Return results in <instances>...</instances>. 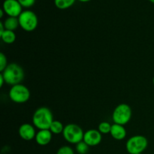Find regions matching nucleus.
<instances>
[{
	"label": "nucleus",
	"mask_w": 154,
	"mask_h": 154,
	"mask_svg": "<svg viewBox=\"0 0 154 154\" xmlns=\"http://www.w3.org/2000/svg\"><path fill=\"white\" fill-rule=\"evenodd\" d=\"M132 110L129 105L122 103L114 108L112 113V120L114 123L120 125L127 124L132 119Z\"/></svg>",
	"instance_id": "423d86ee"
},
{
	"label": "nucleus",
	"mask_w": 154,
	"mask_h": 154,
	"mask_svg": "<svg viewBox=\"0 0 154 154\" xmlns=\"http://www.w3.org/2000/svg\"><path fill=\"white\" fill-rule=\"evenodd\" d=\"M4 13H5V11H3V9L2 8L0 9V18H2L3 15H4Z\"/></svg>",
	"instance_id": "5701e85b"
},
{
	"label": "nucleus",
	"mask_w": 154,
	"mask_h": 154,
	"mask_svg": "<svg viewBox=\"0 0 154 154\" xmlns=\"http://www.w3.org/2000/svg\"><path fill=\"white\" fill-rule=\"evenodd\" d=\"M111 126L112 125L110 123L107 121H102L101 122L98 126V130L100 132L101 134L102 135H107V134H110L111 129Z\"/></svg>",
	"instance_id": "f3484780"
},
{
	"label": "nucleus",
	"mask_w": 154,
	"mask_h": 154,
	"mask_svg": "<svg viewBox=\"0 0 154 154\" xmlns=\"http://www.w3.org/2000/svg\"><path fill=\"white\" fill-rule=\"evenodd\" d=\"M3 23L5 29L14 32L20 26L18 17H8L4 20Z\"/></svg>",
	"instance_id": "ddd939ff"
},
{
	"label": "nucleus",
	"mask_w": 154,
	"mask_h": 154,
	"mask_svg": "<svg viewBox=\"0 0 154 154\" xmlns=\"http://www.w3.org/2000/svg\"><path fill=\"white\" fill-rule=\"evenodd\" d=\"M75 148H76V151L79 154H87L89 151L90 146L86 144L84 141H82L76 144Z\"/></svg>",
	"instance_id": "a211bd4d"
},
{
	"label": "nucleus",
	"mask_w": 154,
	"mask_h": 154,
	"mask_svg": "<svg viewBox=\"0 0 154 154\" xmlns=\"http://www.w3.org/2000/svg\"><path fill=\"white\" fill-rule=\"evenodd\" d=\"M0 38L4 43L11 45L16 41V34L14 31L5 29L4 32L0 35Z\"/></svg>",
	"instance_id": "4468645a"
},
{
	"label": "nucleus",
	"mask_w": 154,
	"mask_h": 154,
	"mask_svg": "<svg viewBox=\"0 0 154 154\" xmlns=\"http://www.w3.org/2000/svg\"><path fill=\"white\" fill-rule=\"evenodd\" d=\"M54 120L52 111L47 107H40L32 115V124L38 130L49 129Z\"/></svg>",
	"instance_id": "f257e3e1"
},
{
	"label": "nucleus",
	"mask_w": 154,
	"mask_h": 154,
	"mask_svg": "<svg viewBox=\"0 0 154 154\" xmlns=\"http://www.w3.org/2000/svg\"><path fill=\"white\" fill-rule=\"evenodd\" d=\"M76 0H54L56 7L61 10H65L72 7Z\"/></svg>",
	"instance_id": "dca6fc26"
},
{
	"label": "nucleus",
	"mask_w": 154,
	"mask_h": 154,
	"mask_svg": "<svg viewBox=\"0 0 154 154\" xmlns=\"http://www.w3.org/2000/svg\"><path fill=\"white\" fill-rule=\"evenodd\" d=\"M102 140V134L98 129H89L84 132L83 141L90 147L99 145Z\"/></svg>",
	"instance_id": "1a4fd4ad"
},
{
	"label": "nucleus",
	"mask_w": 154,
	"mask_h": 154,
	"mask_svg": "<svg viewBox=\"0 0 154 154\" xmlns=\"http://www.w3.org/2000/svg\"><path fill=\"white\" fill-rule=\"evenodd\" d=\"M7 57L3 53H0V72H2L8 66Z\"/></svg>",
	"instance_id": "6ab92c4d"
},
{
	"label": "nucleus",
	"mask_w": 154,
	"mask_h": 154,
	"mask_svg": "<svg viewBox=\"0 0 154 154\" xmlns=\"http://www.w3.org/2000/svg\"><path fill=\"white\" fill-rule=\"evenodd\" d=\"M110 135L114 139L117 140V141H122L126 138V135H127V132H126V129L124 126L114 123L111 126Z\"/></svg>",
	"instance_id": "f8f14e48"
},
{
	"label": "nucleus",
	"mask_w": 154,
	"mask_h": 154,
	"mask_svg": "<svg viewBox=\"0 0 154 154\" xmlns=\"http://www.w3.org/2000/svg\"><path fill=\"white\" fill-rule=\"evenodd\" d=\"M36 0H18L23 8H30L34 5Z\"/></svg>",
	"instance_id": "412c9836"
},
{
	"label": "nucleus",
	"mask_w": 154,
	"mask_h": 154,
	"mask_svg": "<svg viewBox=\"0 0 154 154\" xmlns=\"http://www.w3.org/2000/svg\"><path fill=\"white\" fill-rule=\"evenodd\" d=\"M57 154H75L73 149L69 146H63L57 150Z\"/></svg>",
	"instance_id": "aec40b11"
},
{
	"label": "nucleus",
	"mask_w": 154,
	"mask_h": 154,
	"mask_svg": "<svg viewBox=\"0 0 154 154\" xmlns=\"http://www.w3.org/2000/svg\"><path fill=\"white\" fill-rule=\"evenodd\" d=\"M2 8L5 14L14 17H18L23 11V6L18 0H5Z\"/></svg>",
	"instance_id": "6e6552de"
},
{
	"label": "nucleus",
	"mask_w": 154,
	"mask_h": 154,
	"mask_svg": "<svg viewBox=\"0 0 154 154\" xmlns=\"http://www.w3.org/2000/svg\"><path fill=\"white\" fill-rule=\"evenodd\" d=\"M153 84L154 85V77H153Z\"/></svg>",
	"instance_id": "a878e982"
},
{
	"label": "nucleus",
	"mask_w": 154,
	"mask_h": 154,
	"mask_svg": "<svg viewBox=\"0 0 154 154\" xmlns=\"http://www.w3.org/2000/svg\"><path fill=\"white\" fill-rule=\"evenodd\" d=\"M137 154H143V153H137Z\"/></svg>",
	"instance_id": "bb28decb"
},
{
	"label": "nucleus",
	"mask_w": 154,
	"mask_h": 154,
	"mask_svg": "<svg viewBox=\"0 0 154 154\" xmlns=\"http://www.w3.org/2000/svg\"><path fill=\"white\" fill-rule=\"evenodd\" d=\"M5 83V79L4 78H3L2 75L0 74V87H2L3 85H4V84Z\"/></svg>",
	"instance_id": "4be33fe9"
},
{
	"label": "nucleus",
	"mask_w": 154,
	"mask_h": 154,
	"mask_svg": "<svg viewBox=\"0 0 154 154\" xmlns=\"http://www.w3.org/2000/svg\"><path fill=\"white\" fill-rule=\"evenodd\" d=\"M11 100L17 104H23L28 102L31 96L29 90L22 84L12 86L8 92Z\"/></svg>",
	"instance_id": "20e7f679"
},
{
	"label": "nucleus",
	"mask_w": 154,
	"mask_h": 154,
	"mask_svg": "<svg viewBox=\"0 0 154 154\" xmlns=\"http://www.w3.org/2000/svg\"><path fill=\"white\" fill-rule=\"evenodd\" d=\"M36 133L37 132L35 131V127L33 126V124L28 123L21 124L18 129V134L20 137L25 141H32L35 139Z\"/></svg>",
	"instance_id": "9d476101"
},
{
	"label": "nucleus",
	"mask_w": 154,
	"mask_h": 154,
	"mask_svg": "<svg viewBox=\"0 0 154 154\" xmlns=\"http://www.w3.org/2000/svg\"><path fill=\"white\" fill-rule=\"evenodd\" d=\"M52 136V132L49 129H42L37 132L35 140L38 145L46 146L51 143Z\"/></svg>",
	"instance_id": "9b49d317"
},
{
	"label": "nucleus",
	"mask_w": 154,
	"mask_h": 154,
	"mask_svg": "<svg viewBox=\"0 0 154 154\" xmlns=\"http://www.w3.org/2000/svg\"><path fill=\"white\" fill-rule=\"evenodd\" d=\"M64 128L65 126L62 122H60V120H54L50 126L49 130L52 132L53 135H60V134H63Z\"/></svg>",
	"instance_id": "2eb2a0df"
},
{
	"label": "nucleus",
	"mask_w": 154,
	"mask_h": 154,
	"mask_svg": "<svg viewBox=\"0 0 154 154\" xmlns=\"http://www.w3.org/2000/svg\"><path fill=\"white\" fill-rule=\"evenodd\" d=\"M20 27L26 32H33L37 29L38 19L34 11L31 10H24L18 17Z\"/></svg>",
	"instance_id": "7ed1b4c3"
},
{
	"label": "nucleus",
	"mask_w": 154,
	"mask_h": 154,
	"mask_svg": "<svg viewBox=\"0 0 154 154\" xmlns=\"http://www.w3.org/2000/svg\"><path fill=\"white\" fill-rule=\"evenodd\" d=\"M1 75L4 78L5 84L11 87L20 84L25 77V73L23 68L20 65L14 63L8 65L5 69L1 72Z\"/></svg>",
	"instance_id": "f03ea898"
},
{
	"label": "nucleus",
	"mask_w": 154,
	"mask_h": 154,
	"mask_svg": "<svg viewBox=\"0 0 154 154\" xmlns=\"http://www.w3.org/2000/svg\"><path fill=\"white\" fill-rule=\"evenodd\" d=\"M148 146V141L144 135H136L132 136L127 140L126 148L130 154L142 153Z\"/></svg>",
	"instance_id": "0eeeda50"
},
{
	"label": "nucleus",
	"mask_w": 154,
	"mask_h": 154,
	"mask_svg": "<svg viewBox=\"0 0 154 154\" xmlns=\"http://www.w3.org/2000/svg\"><path fill=\"white\" fill-rule=\"evenodd\" d=\"M78 1L81 2H90L91 0H78Z\"/></svg>",
	"instance_id": "b1692460"
},
{
	"label": "nucleus",
	"mask_w": 154,
	"mask_h": 154,
	"mask_svg": "<svg viewBox=\"0 0 154 154\" xmlns=\"http://www.w3.org/2000/svg\"><path fill=\"white\" fill-rule=\"evenodd\" d=\"M149 1H150V2L153 3V4H154V0H149Z\"/></svg>",
	"instance_id": "393cba45"
},
{
	"label": "nucleus",
	"mask_w": 154,
	"mask_h": 154,
	"mask_svg": "<svg viewBox=\"0 0 154 154\" xmlns=\"http://www.w3.org/2000/svg\"><path fill=\"white\" fill-rule=\"evenodd\" d=\"M84 132L82 128L75 123H69L65 126L63 136L67 142L77 144L84 139Z\"/></svg>",
	"instance_id": "39448f33"
}]
</instances>
